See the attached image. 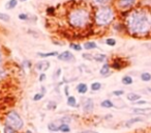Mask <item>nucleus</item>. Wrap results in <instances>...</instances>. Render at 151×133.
<instances>
[{"label": "nucleus", "instance_id": "nucleus-1", "mask_svg": "<svg viewBox=\"0 0 151 133\" xmlns=\"http://www.w3.org/2000/svg\"><path fill=\"white\" fill-rule=\"evenodd\" d=\"M125 30L134 38H144L151 33V9L137 7L126 12Z\"/></svg>", "mask_w": 151, "mask_h": 133}, {"label": "nucleus", "instance_id": "nucleus-2", "mask_svg": "<svg viewBox=\"0 0 151 133\" xmlns=\"http://www.w3.org/2000/svg\"><path fill=\"white\" fill-rule=\"evenodd\" d=\"M67 24L75 30H84L91 25L92 15L85 7H76L69 9L67 14Z\"/></svg>", "mask_w": 151, "mask_h": 133}, {"label": "nucleus", "instance_id": "nucleus-3", "mask_svg": "<svg viewBox=\"0 0 151 133\" xmlns=\"http://www.w3.org/2000/svg\"><path fill=\"white\" fill-rule=\"evenodd\" d=\"M116 18L115 9L111 5L97 7L93 15L94 23L99 27H108L114 22Z\"/></svg>", "mask_w": 151, "mask_h": 133}, {"label": "nucleus", "instance_id": "nucleus-4", "mask_svg": "<svg viewBox=\"0 0 151 133\" xmlns=\"http://www.w3.org/2000/svg\"><path fill=\"white\" fill-rule=\"evenodd\" d=\"M4 124L7 126H11L12 128L15 129L17 132L23 130L25 123L22 116L19 114V112L16 110H9L5 113L4 116Z\"/></svg>", "mask_w": 151, "mask_h": 133}, {"label": "nucleus", "instance_id": "nucleus-5", "mask_svg": "<svg viewBox=\"0 0 151 133\" xmlns=\"http://www.w3.org/2000/svg\"><path fill=\"white\" fill-rule=\"evenodd\" d=\"M138 3V0H116L115 7L120 12H129Z\"/></svg>", "mask_w": 151, "mask_h": 133}, {"label": "nucleus", "instance_id": "nucleus-6", "mask_svg": "<svg viewBox=\"0 0 151 133\" xmlns=\"http://www.w3.org/2000/svg\"><path fill=\"white\" fill-rule=\"evenodd\" d=\"M82 109L86 114L92 113L93 110H94V102H93V100L91 98H87V99H85L83 101Z\"/></svg>", "mask_w": 151, "mask_h": 133}, {"label": "nucleus", "instance_id": "nucleus-7", "mask_svg": "<svg viewBox=\"0 0 151 133\" xmlns=\"http://www.w3.org/2000/svg\"><path fill=\"white\" fill-rule=\"evenodd\" d=\"M57 58H58V60H60V61L71 63V61H75V55H73L70 51L66 50V51H63V52L59 53Z\"/></svg>", "mask_w": 151, "mask_h": 133}, {"label": "nucleus", "instance_id": "nucleus-8", "mask_svg": "<svg viewBox=\"0 0 151 133\" xmlns=\"http://www.w3.org/2000/svg\"><path fill=\"white\" fill-rule=\"evenodd\" d=\"M111 65V68L114 69V70H122L123 68H125L126 63H124V60L120 57H116V58L113 59Z\"/></svg>", "mask_w": 151, "mask_h": 133}, {"label": "nucleus", "instance_id": "nucleus-9", "mask_svg": "<svg viewBox=\"0 0 151 133\" xmlns=\"http://www.w3.org/2000/svg\"><path fill=\"white\" fill-rule=\"evenodd\" d=\"M49 68H50V61L48 60H42L35 63V69L40 72H46Z\"/></svg>", "mask_w": 151, "mask_h": 133}, {"label": "nucleus", "instance_id": "nucleus-10", "mask_svg": "<svg viewBox=\"0 0 151 133\" xmlns=\"http://www.w3.org/2000/svg\"><path fill=\"white\" fill-rule=\"evenodd\" d=\"M132 111L138 116H150L151 114V107L145 108H132Z\"/></svg>", "mask_w": 151, "mask_h": 133}, {"label": "nucleus", "instance_id": "nucleus-11", "mask_svg": "<svg viewBox=\"0 0 151 133\" xmlns=\"http://www.w3.org/2000/svg\"><path fill=\"white\" fill-rule=\"evenodd\" d=\"M110 73H111V65H110L109 63H104L103 67H101V70H99V74H101V76L106 77V76H109Z\"/></svg>", "mask_w": 151, "mask_h": 133}, {"label": "nucleus", "instance_id": "nucleus-12", "mask_svg": "<svg viewBox=\"0 0 151 133\" xmlns=\"http://www.w3.org/2000/svg\"><path fill=\"white\" fill-rule=\"evenodd\" d=\"M141 122H144V118H142V116H134V118H132L128 121H126L124 126L128 128V127H132V125L137 124V123H141Z\"/></svg>", "mask_w": 151, "mask_h": 133}, {"label": "nucleus", "instance_id": "nucleus-13", "mask_svg": "<svg viewBox=\"0 0 151 133\" xmlns=\"http://www.w3.org/2000/svg\"><path fill=\"white\" fill-rule=\"evenodd\" d=\"M76 89H77V92H78L80 95H85V94L88 92V85H87L86 83H84V82H81V83H79V84L77 85Z\"/></svg>", "mask_w": 151, "mask_h": 133}, {"label": "nucleus", "instance_id": "nucleus-14", "mask_svg": "<svg viewBox=\"0 0 151 133\" xmlns=\"http://www.w3.org/2000/svg\"><path fill=\"white\" fill-rule=\"evenodd\" d=\"M141 98H142L141 95H139V94H137V93H128L127 95H126V99H127L128 101L132 102V103L141 100Z\"/></svg>", "mask_w": 151, "mask_h": 133}, {"label": "nucleus", "instance_id": "nucleus-15", "mask_svg": "<svg viewBox=\"0 0 151 133\" xmlns=\"http://www.w3.org/2000/svg\"><path fill=\"white\" fill-rule=\"evenodd\" d=\"M83 48L85 49V50H94V49L97 48V44L95 42H93V41H88V42H85L84 45H83Z\"/></svg>", "mask_w": 151, "mask_h": 133}, {"label": "nucleus", "instance_id": "nucleus-16", "mask_svg": "<svg viewBox=\"0 0 151 133\" xmlns=\"http://www.w3.org/2000/svg\"><path fill=\"white\" fill-rule=\"evenodd\" d=\"M59 53L57 51H53V52H37V56H40V58H48V57H54L58 56Z\"/></svg>", "mask_w": 151, "mask_h": 133}, {"label": "nucleus", "instance_id": "nucleus-17", "mask_svg": "<svg viewBox=\"0 0 151 133\" xmlns=\"http://www.w3.org/2000/svg\"><path fill=\"white\" fill-rule=\"evenodd\" d=\"M101 107L106 108V109H110V108L115 107V104H114V102L111 101L110 99H106L101 102Z\"/></svg>", "mask_w": 151, "mask_h": 133}, {"label": "nucleus", "instance_id": "nucleus-18", "mask_svg": "<svg viewBox=\"0 0 151 133\" xmlns=\"http://www.w3.org/2000/svg\"><path fill=\"white\" fill-rule=\"evenodd\" d=\"M58 131L61 133H69L71 131V129H70L69 124H64V123H62V124H59Z\"/></svg>", "mask_w": 151, "mask_h": 133}, {"label": "nucleus", "instance_id": "nucleus-19", "mask_svg": "<svg viewBox=\"0 0 151 133\" xmlns=\"http://www.w3.org/2000/svg\"><path fill=\"white\" fill-rule=\"evenodd\" d=\"M93 60H95L96 63H106L107 55L103 54V53H97V54L93 55Z\"/></svg>", "mask_w": 151, "mask_h": 133}, {"label": "nucleus", "instance_id": "nucleus-20", "mask_svg": "<svg viewBox=\"0 0 151 133\" xmlns=\"http://www.w3.org/2000/svg\"><path fill=\"white\" fill-rule=\"evenodd\" d=\"M66 104L69 107H77L78 102H77V99H76L75 96H68L66 99Z\"/></svg>", "mask_w": 151, "mask_h": 133}, {"label": "nucleus", "instance_id": "nucleus-21", "mask_svg": "<svg viewBox=\"0 0 151 133\" xmlns=\"http://www.w3.org/2000/svg\"><path fill=\"white\" fill-rule=\"evenodd\" d=\"M121 82H122V84H124V85H132V83H134V79H132V77L129 76V75H125V76L122 77Z\"/></svg>", "mask_w": 151, "mask_h": 133}, {"label": "nucleus", "instance_id": "nucleus-22", "mask_svg": "<svg viewBox=\"0 0 151 133\" xmlns=\"http://www.w3.org/2000/svg\"><path fill=\"white\" fill-rule=\"evenodd\" d=\"M112 0H93V3L95 5H97L99 7H106V5H109V3L111 2Z\"/></svg>", "mask_w": 151, "mask_h": 133}, {"label": "nucleus", "instance_id": "nucleus-23", "mask_svg": "<svg viewBox=\"0 0 151 133\" xmlns=\"http://www.w3.org/2000/svg\"><path fill=\"white\" fill-rule=\"evenodd\" d=\"M58 126L55 122H50L47 125V128L48 130H50V132H58Z\"/></svg>", "mask_w": 151, "mask_h": 133}, {"label": "nucleus", "instance_id": "nucleus-24", "mask_svg": "<svg viewBox=\"0 0 151 133\" xmlns=\"http://www.w3.org/2000/svg\"><path fill=\"white\" fill-rule=\"evenodd\" d=\"M140 78L144 82H149V81H151V74L149 72H143L140 75Z\"/></svg>", "mask_w": 151, "mask_h": 133}, {"label": "nucleus", "instance_id": "nucleus-25", "mask_svg": "<svg viewBox=\"0 0 151 133\" xmlns=\"http://www.w3.org/2000/svg\"><path fill=\"white\" fill-rule=\"evenodd\" d=\"M101 83L99 82V81H94V82L91 83L90 89L92 92H99L101 91Z\"/></svg>", "mask_w": 151, "mask_h": 133}, {"label": "nucleus", "instance_id": "nucleus-26", "mask_svg": "<svg viewBox=\"0 0 151 133\" xmlns=\"http://www.w3.org/2000/svg\"><path fill=\"white\" fill-rule=\"evenodd\" d=\"M18 5V0H9L7 3L5 4L6 9H14Z\"/></svg>", "mask_w": 151, "mask_h": 133}, {"label": "nucleus", "instance_id": "nucleus-27", "mask_svg": "<svg viewBox=\"0 0 151 133\" xmlns=\"http://www.w3.org/2000/svg\"><path fill=\"white\" fill-rule=\"evenodd\" d=\"M69 48H70L71 50H75V51L80 52V51H82L83 47H82V45L78 44V43H70V44H69Z\"/></svg>", "mask_w": 151, "mask_h": 133}, {"label": "nucleus", "instance_id": "nucleus-28", "mask_svg": "<svg viewBox=\"0 0 151 133\" xmlns=\"http://www.w3.org/2000/svg\"><path fill=\"white\" fill-rule=\"evenodd\" d=\"M59 122H60V124H62V123H64V124H70L73 122V118L70 116H63L59 120Z\"/></svg>", "mask_w": 151, "mask_h": 133}, {"label": "nucleus", "instance_id": "nucleus-29", "mask_svg": "<svg viewBox=\"0 0 151 133\" xmlns=\"http://www.w3.org/2000/svg\"><path fill=\"white\" fill-rule=\"evenodd\" d=\"M105 43H106V45H108V46H110V47H114V46H116V44H117L116 40H115V39H113V38L106 39Z\"/></svg>", "mask_w": 151, "mask_h": 133}, {"label": "nucleus", "instance_id": "nucleus-30", "mask_svg": "<svg viewBox=\"0 0 151 133\" xmlns=\"http://www.w3.org/2000/svg\"><path fill=\"white\" fill-rule=\"evenodd\" d=\"M0 20L3 21V22H9L11 21V16L7 15V14L1 13V12H0Z\"/></svg>", "mask_w": 151, "mask_h": 133}, {"label": "nucleus", "instance_id": "nucleus-31", "mask_svg": "<svg viewBox=\"0 0 151 133\" xmlns=\"http://www.w3.org/2000/svg\"><path fill=\"white\" fill-rule=\"evenodd\" d=\"M3 133H17V131L14 128H12L11 126L4 125V127H3Z\"/></svg>", "mask_w": 151, "mask_h": 133}, {"label": "nucleus", "instance_id": "nucleus-32", "mask_svg": "<svg viewBox=\"0 0 151 133\" xmlns=\"http://www.w3.org/2000/svg\"><path fill=\"white\" fill-rule=\"evenodd\" d=\"M44 96H45V94H42V93H36L35 95L33 96L32 100H33L34 102H38V101H40L42 98H44Z\"/></svg>", "mask_w": 151, "mask_h": 133}, {"label": "nucleus", "instance_id": "nucleus-33", "mask_svg": "<svg viewBox=\"0 0 151 133\" xmlns=\"http://www.w3.org/2000/svg\"><path fill=\"white\" fill-rule=\"evenodd\" d=\"M47 108H48L49 110H55L57 108V103L55 101H49Z\"/></svg>", "mask_w": 151, "mask_h": 133}, {"label": "nucleus", "instance_id": "nucleus-34", "mask_svg": "<svg viewBox=\"0 0 151 133\" xmlns=\"http://www.w3.org/2000/svg\"><path fill=\"white\" fill-rule=\"evenodd\" d=\"M112 94H113V96H115V97H121V96L124 95V91L123 89H116V91H114Z\"/></svg>", "mask_w": 151, "mask_h": 133}, {"label": "nucleus", "instance_id": "nucleus-35", "mask_svg": "<svg viewBox=\"0 0 151 133\" xmlns=\"http://www.w3.org/2000/svg\"><path fill=\"white\" fill-rule=\"evenodd\" d=\"M82 57L85 59H87V60H93V55L90 54V53H83Z\"/></svg>", "mask_w": 151, "mask_h": 133}, {"label": "nucleus", "instance_id": "nucleus-36", "mask_svg": "<svg viewBox=\"0 0 151 133\" xmlns=\"http://www.w3.org/2000/svg\"><path fill=\"white\" fill-rule=\"evenodd\" d=\"M18 18H19L20 20H21V21H27L28 19H29V17H28V15L27 14H20L19 16H18Z\"/></svg>", "mask_w": 151, "mask_h": 133}, {"label": "nucleus", "instance_id": "nucleus-37", "mask_svg": "<svg viewBox=\"0 0 151 133\" xmlns=\"http://www.w3.org/2000/svg\"><path fill=\"white\" fill-rule=\"evenodd\" d=\"M6 75H7V73L5 72V71L3 70V69L0 68V81L3 80V79H4L5 77H6Z\"/></svg>", "mask_w": 151, "mask_h": 133}, {"label": "nucleus", "instance_id": "nucleus-38", "mask_svg": "<svg viewBox=\"0 0 151 133\" xmlns=\"http://www.w3.org/2000/svg\"><path fill=\"white\" fill-rule=\"evenodd\" d=\"M22 65H23V67H25V68H28V69H30L32 67V65H31V63H30V60H24L23 63H22Z\"/></svg>", "mask_w": 151, "mask_h": 133}, {"label": "nucleus", "instance_id": "nucleus-39", "mask_svg": "<svg viewBox=\"0 0 151 133\" xmlns=\"http://www.w3.org/2000/svg\"><path fill=\"white\" fill-rule=\"evenodd\" d=\"M46 78H47V75H46V73H40V76H38V80H40V82H42V81H45V80H46Z\"/></svg>", "mask_w": 151, "mask_h": 133}, {"label": "nucleus", "instance_id": "nucleus-40", "mask_svg": "<svg viewBox=\"0 0 151 133\" xmlns=\"http://www.w3.org/2000/svg\"><path fill=\"white\" fill-rule=\"evenodd\" d=\"M54 13H55V9H54V7H48V9H47V14H48V15H53Z\"/></svg>", "mask_w": 151, "mask_h": 133}, {"label": "nucleus", "instance_id": "nucleus-41", "mask_svg": "<svg viewBox=\"0 0 151 133\" xmlns=\"http://www.w3.org/2000/svg\"><path fill=\"white\" fill-rule=\"evenodd\" d=\"M134 104L136 105H145V104H147V101L146 100H139V101L134 102Z\"/></svg>", "mask_w": 151, "mask_h": 133}, {"label": "nucleus", "instance_id": "nucleus-42", "mask_svg": "<svg viewBox=\"0 0 151 133\" xmlns=\"http://www.w3.org/2000/svg\"><path fill=\"white\" fill-rule=\"evenodd\" d=\"M2 63H3V54H2V51H1V47H0V67H1Z\"/></svg>", "mask_w": 151, "mask_h": 133}, {"label": "nucleus", "instance_id": "nucleus-43", "mask_svg": "<svg viewBox=\"0 0 151 133\" xmlns=\"http://www.w3.org/2000/svg\"><path fill=\"white\" fill-rule=\"evenodd\" d=\"M79 133H99L94 130H84V131H80Z\"/></svg>", "mask_w": 151, "mask_h": 133}, {"label": "nucleus", "instance_id": "nucleus-44", "mask_svg": "<svg viewBox=\"0 0 151 133\" xmlns=\"http://www.w3.org/2000/svg\"><path fill=\"white\" fill-rule=\"evenodd\" d=\"M60 74H61V69L59 68L58 70L56 71V73H55V76L54 77H57V78H58V77L60 76Z\"/></svg>", "mask_w": 151, "mask_h": 133}, {"label": "nucleus", "instance_id": "nucleus-45", "mask_svg": "<svg viewBox=\"0 0 151 133\" xmlns=\"http://www.w3.org/2000/svg\"><path fill=\"white\" fill-rule=\"evenodd\" d=\"M64 94H65V96H66V97H68V96H69V94H68V86H67V85H65V86H64Z\"/></svg>", "mask_w": 151, "mask_h": 133}, {"label": "nucleus", "instance_id": "nucleus-46", "mask_svg": "<svg viewBox=\"0 0 151 133\" xmlns=\"http://www.w3.org/2000/svg\"><path fill=\"white\" fill-rule=\"evenodd\" d=\"M145 46H146V47H147V48H148V49H149V50H150V51H151V44H145Z\"/></svg>", "mask_w": 151, "mask_h": 133}, {"label": "nucleus", "instance_id": "nucleus-47", "mask_svg": "<svg viewBox=\"0 0 151 133\" xmlns=\"http://www.w3.org/2000/svg\"><path fill=\"white\" fill-rule=\"evenodd\" d=\"M25 133H33V132H32L31 130H26V131H25Z\"/></svg>", "mask_w": 151, "mask_h": 133}, {"label": "nucleus", "instance_id": "nucleus-48", "mask_svg": "<svg viewBox=\"0 0 151 133\" xmlns=\"http://www.w3.org/2000/svg\"><path fill=\"white\" fill-rule=\"evenodd\" d=\"M147 91H149V93H151V87H147Z\"/></svg>", "mask_w": 151, "mask_h": 133}, {"label": "nucleus", "instance_id": "nucleus-49", "mask_svg": "<svg viewBox=\"0 0 151 133\" xmlns=\"http://www.w3.org/2000/svg\"><path fill=\"white\" fill-rule=\"evenodd\" d=\"M22 1H27V0H22Z\"/></svg>", "mask_w": 151, "mask_h": 133}, {"label": "nucleus", "instance_id": "nucleus-50", "mask_svg": "<svg viewBox=\"0 0 151 133\" xmlns=\"http://www.w3.org/2000/svg\"><path fill=\"white\" fill-rule=\"evenodd\" d=\"M50 133H56V132H50Z\"/></svg>", "mask_w": 151, "mask_h": 133}]
</instances>
